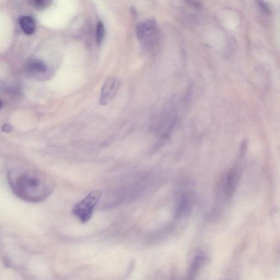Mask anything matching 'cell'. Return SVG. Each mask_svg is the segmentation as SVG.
<instances>
[{
	"label": "cell",
	"instance_id": "6da1fadb",
	"mask_svg": "<svg viewBox=\"0 0 280 280\" xmlns=\"http://www.w3.org/2000/svg\"><path fill=\"white\" fill-rule=\"evenodd\" d=\"M7 180L14 195L30 203H41L46 200L56 186L51 175L31 168L11 169L8 172Z\"/></svg>",
	"mask_w": 280,
	"mask_h": 280
},
{
	"label": "cell",
	"instance_id": "7a4b0ae2",
	"mask_svg": "<svg viewBox=\"0 0 280 280\" xmlns=\"http://www.w3.org/2000/svg\"><path fill=\"white\" fill-rule=\"evenodd\" d=\"M101 195L100 190H92L84 199L75 205L72 209L73 214L82 223L88 222L91 219Z\"/></svg>",
	"mask_w": 280,
	"mask_h": 280
},
{
	"label": "cell",
	"instance_id": "3957f363",
	"mask_svg": "<svg viewBox=\"0 0 280 280\" xmlns=\"http://www.w3.org/2000/svg\"><path fill=\"white\" fill-rule=\"evenodd\" d=\"M158 23L154 18L141 22L136 28V34L141 45L146 48L155 45L159 36Z\"/></svg>",
	"mask_w": 280,
	"mask_h": 280
},
{
	"label": "cell",
	"instance_id": "277c9868",
	"mask_svg": "<svg viewBox=\"0 0 280 280\" xmlns=\"http://www.w3.org/2000/svg\"><path fill=\"white\" fill-rule=\"evenodd\" d=\"M119 78L110 77L107 78L103 86L100 95V103L102 105H106L115 97L120 87Z\"/></svg>",
	"mask_w": 280,
	"mask_h": 280
},
{
	"label": "cell",
	"instance_id": "5b68a950",
	"mask_svg": "<svg viewBox=\"0 0 280 280\" xmlns=\"http://www.w3.org/2000/svg\"><path fill=\"white\" fill-rule=\"evenodd\" d=\"M193 204V195L190 193H185L180 196L176 203V216L181 218L190 212Z\"/></svg>",
	"mask_w": 280,
	"mask_h": 280
},
{
	"label": "cell",
	"instance_id": "8992f818",
	"mask_svg": "<svg viewBox=\"0 0 280 280\" xmlns=\"http://www.w3.org/2000/svg\"><path fill=\"white\" fill-rule=\"evenodd\" d=\"M240 177V171L237 168L231 170L226 176L223 184L224 194L228 197L232 196L237 187Z\"/></svg>",
	"mask_w": 280,
	"mask_h": 280
},
{
	"label": "cell",
	"instance_id": "52a82bcc",
	"mask_svg": "<svg viewBox=\"0 0 280 280\" xmlns=\"http://www.w3.org/2000/svg\"><path fill=\"white\" fill-rule=\"evenodd\" d=\"M26 70L31 75H41L46 71L47 66L43 62L37 59H32L27 62Z\"/></svg>",
	"mask_w": 280,
	"mask_h": 280
},
{
	"label": "cell",
	"instance_id": "ba28073f",
	"mask_svg": "<svg viewBox=\"0 0 280 280\" xmlns=\"http://www.w3.org/2000/svg\"><path fill=\"white\" fill-rule=\"evenodd\" d=\"M204 260V257L202 255H198L194 258L185 280H195L200 269L203 266Z\"/></svg>",
	"mask_w": 280,
	"mask_h": 280
},
{
	"label": "cell",
	"instance_id": "9c48e42d",
	"mask_svg": "<svg viewBox=\"0 0 280 280\" xmlns=\"http://www.w3.org/2000/svg\"><path fill=\"white\" fill-rule=\"evenodd\" d=\"M19 24L24 33L28 35H31L35 32L36 24L35 21L31 16H24L19 18Z\"/></svg>",
	"mask_w": 280,
	"mask_h": 280
},
{
	"label": "cell",
	"instance_id": "30bf717a",
	"mask_svg": "<svg viewBox=\"0 0 280 280\" xmlns=\"http://www.w3.org/2000/svg\"><path fill=\"white\" fill-rule=\"evenodd\" d=\"M105 32V30L104 24L101 22H99L97 23L96 32V42L98 45H100L103 40H104Z\"/></svg>",
	"mask_w": 280,
	"mask_h": 280
},
{
	"label": "cell",
	"instance_id": "8fae6325",
	"mask_svg": "<svg viewBox=\"0 0 280 280\" xmlns=\"http://www.w3.org/2000/svg\"><path fill=\"white\" fill-rule=\"evenodd\" d=\"M51 1L47 0H33L31 2L32 5L35 8L43 9L47 8L51 4Z\"/></svg>",
	"mask_w": 280,
	"mask_h": 280
},
{
	"label": "cell",
	"instance_id": "7c38bea8",
	"mask_svg": "<svg viewBox=\"0 0 280 280\" xmlns=\"http://www.w3.org/2000/svg\"><path fill=\"white\" fill-rule=\"evenodd\" d=\"M258 4L263 12L266 14L270 13V9L267 4L262 1H258Z\"/></svg>",
	"mask_w": 280,
	"mask_h": 280
},
{
	"label": "cell",
	"instance_id": "4fadbf2b",
	"mask_svg": "<svg viewBox=\"0 0 280 280\" xmlns=\"http://www.w3.org/2000/svg\"><path fill=\"white\" fill-rule=\"evenodd\" d=\"M2 130L4 132H10L13 130V127L10 124H3L2 127Z\"/></svg>",
	"mask_w": 280,
	"mask_h": 280
}]
</instances>
